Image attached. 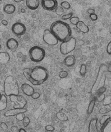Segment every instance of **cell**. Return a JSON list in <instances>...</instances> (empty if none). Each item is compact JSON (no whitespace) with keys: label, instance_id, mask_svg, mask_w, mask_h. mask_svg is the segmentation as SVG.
Masks as SVG:
<instances>
[{"label":"cell","instance_id":"obj_1","mask_svg":"<svg viewBox=\"0 0 111 132\" xmlns=\"http://www.w3.org/2000/svg\"><path fill=\"white\" fill-rule=\"evenodd\" d=\"M23 74L29 82L34 85H40L48 79V70L42 66H35L32 68H24Z\"/></svg>","mask_w":111,"mask_h":132},{"label":"cell","instance_id":"obj_2","mask_svg":"<svg viewBox=\"0 0 111 132\" xmlns=\"http://www.w3.org/2000/svg\"><path fill=\"white\" fill-rule=\"evenodd\" d=\"M50 30L59 41L64 42L71 38L72 30L69 25L62 21H57L52 23Z\"/></svg>","mask_w":111,"mask_h":132},{"label":"cell","instance_id":"obj_3","mask_svg":"<svg viewBox=\"0 0 111 132\" xmlns=\"http://www.w3.org/2000/svg\"><path fill=\"white\" fill-rule=\"evenodd\" d=\"M4 92L7 97L12 95H18L19 86L17 80L13 76H8L5 79L3 84Z\"/></svg>","mask_w":111,"mask_h":132},{"label":"cell","instance_id":"obj_4","mask_svg":"<svg viewBox=\"0 0 111 132\" xmlns=\"http://www.w3.org/2000/svg\"><path fill=\"white\" fill-rule=\"evenodd\" d=\"M45 56L46 52L44 50L38 46L32 47L29 51V57L34 62L38 63L41 62L44 59Z\"/></svg>","mask_w":111,"mask_h":132},{"label":"cell","instance_id":"obj_5","mask_svg":"<svg viewBox=\"0 0 111 132\" xmlns=\"http://www.w3.org/2000/svg\"><path fill=\"white\" fill-rule=\"evenodd\" d=\"M77 42L75 39L71 37L68 40L62 42L60 45V51L63 55H66L72 52L76 47Z\"/></svg>","mask_w":111,"mask_h":132},{"label":"cell","instance_id":"obj_6","mask_svg":"<svg viewBox=\"0 0 111 132\" xmlns=\"http://www.w3.org/2000/svg\"><path fill=\"white\" fill-rule=\"evenodd\" d=\"M107 71H108V67L105 64H103L100 66L97 76V78H96V80L94 83L92 88L91 89L92 95H94V94L97 93L99 85L103 79L104 75L106 74V72Z\"/></svg>","mask_w":111,"mask_h":132},{"label":"cell","instance_id":"obj_7","mask_svg":"<svg viewBox=\"0 0 111 132\" xmlns=\"http://www.w3.org/2000/svg\"><path fill=\"white\" fill-rule=\"evenodd\" d=\"M9 99L14 103V108H24L27 104V100L22 95H12Z\"/></svg>","mask_w":111,"mask_h":132},{"label":"cell","instance_id":"obj_8","mask_svg":"<svg viewBox=\"0 0 111 132\" xmlns=\"http://www.w3.org/2000/svg\"><path fill=\"white\" fill-rule=\"evenodd\" d=\"M42 38L45 43L50 46H55L58 44L59 40L49 29H45L43 33Z\"/></svg>","mask_w":111,"mask_h":132},{"label":"cell","instance_id":"obj_9","mask_svg":"<svg viewBox=\"0 0 111 132\" xmlns=\"http://www.w3.org/2000/svg\"><path fill=\"white\" fill-rule=\"evenodd\" d=\"M12 31L17 36H21L26 32V27L21 22H16L12 26Z\"/></svg>","mask_w":111,"mask_h":132},{"label":"cell","instance_id":"obj_10","mask_svg":"<svg viewBox=\"0 0 111 132\" xmlns=\"http://www.w3.org/2000/svg\"><path fill=\"white\" fill-rule=\"evenodd\" d=\"M42 7L49 11H52L55 10L58 7V1L56 0H42Z\"/></svg>","mask_w":111,"mask_h":132},{"label":"cell","instance_id":"obj_11","mask_svg":"<svg viewBox=\"0 0 111 132\" xmlns=\"http://www.w3.org/2000/svg\"><path fill=\"white\" fill-rule=\"evenodd\" d=\"M27 111V109L26 108H13L7 110L4 114V116L9 117V116H16L19 114L25 113Z\"/></svg>","mask_w":111,"mask_h":132},{"label":"cell","instance_id":"obj_12","mask_svg":"<svg viewBox=\"0 0 111 132\" xmlns=\"http://www.w3.org/2000/svg\"><path fill=\"white\" fill-rule=\"evenodd\" d=\"M21 89L23 93L27 96H31L35 93L34 89L31 85L27 83H23L21 86Z\"/></svg>","mask_w":111,"mask_h":132},{"label":"cell","instance_id":"obj_13","mask_svg":"<svg viewBox=\"0 0 111 132\" xmlns=\"http://www.w3.org/2000/svg\"><path fill=\"white\" fill-rule=\"evenodd\" d=\"M18 42L16 39L14 38H11L7 40L6 43V46L7 48L12 52L16 51L18 47Z\"/></svg>","mask_w":111,"mask_h":132},{"label":"cell","instance_id":"obj_14","mask_svg":"<svg viewBox=\"0 0 111 132\" xmlns=\"http://www.w3.org/2000/svg\"><path fill=\"white\" fill-rule=\"evenodd\" d=\"M40 1L39 0H27L26 6L31 10H35L38 8L40 6Z\"/></svg>","mask_w":111,"mask_h":132},{"label":"cell","instance_id":"obj_15","mask_svg":"<svg viewBox=\"0 0 111 132\" xmlns=\"http://www.w3.org/2000/svg\"><path fill=\"white\" fill-rule=\"evenodd\" d=\"M98 119L94 118L90 121L88 125V132H98Z\"/></svg>","mask_w":111,"mask_h":132},{"label":"cell","instance_id":"obj_16","mask_svg":"<svg viewBox=\"0 0 111 132\" xmlns=\"http://www.w3.org/2000/svg\"><path fill=\"white\" fill-rule=\"evenodd\" d=\"M76 62V59L73 55H69L65 58L64 60V64L67 67H72L75 65Z\"/></svg>","mask_w":111,"mask_h":132},{"label":"cell","instance_id":"obj_17","mask_svg":"<svg viewBox=\"0 0 111 132\" xmlns=\"http://www.w3.org/2000/svg\"><path fill=\"white\" fill-rule=\"evenodd\" d=\"M77 29H78L80 31L84 34L88 33L89 32V27L87 26L83 21H80L79 23L76 26Z\"/></svg>","mask_w":111,"mask_h":132},{"label":"cell","instance_id":"obj_18","mask_svg":"<svg viewBox=\"0 0 111 132\" xmlns=\"http://www.w3.org/2000/svg\"><path fill=\"white\" fill-rule=\"evenodd\" d=\"M10 60L9 54L6 52L0 53V63L3 65L7 64Z\"/></svg>","mask_w":111,"mask_h":132},{"label":"cell","instance_id":"obj_19","mask_svg":"<svg viewBox=\"0 0 111 132\" xmlns=\"http://www.w3.org/2000/svg\"><path fill=\"white\" fill-rule=\"evenodd\" d=\"M7 96L5 94H2L0 100V110L3 111L6 109L8 105Z\"/></svg>","mask_w":111,"mask_h":132},{"label":"cell","instance_id":"obj_20","mask_svg":"<svg viewBox=\"0 0 111 132\" xmlns=\"http://www.w3.org/2000/svg\"><path fill=\"white\" fill-rule=\"evenodd\" d=\"M3 10L5 13L7 14H12L15 12L16 7L13 4H7L4 6Z\"/></svg>","mask_w":111,"mask_h":132},{"label":"cell","instance_id":"obj_21","mask_svg":"<svg viewBox=\"0 0 111 132\" xmlns=\"http://www.w3.org/2000/svg\"><path fill=\"white\" fill-rule=\"evenodd\" d=\"M96 101H97V99H96V97H94L90 102V103H89V104L88 105V106L87 111V114L90 115V114H91L93 113L94 108V106H95Z\"/></svg>","mask_w":111,"mask_h":132},{"label":"cell","instance_id":"obj_22","mask_svg":"<svg viewBox=\"0 0 111 132\" xmlns=\"http://www.w3.org/2000/svg\"><path fill=\"white\" fill-rule=\"evenodd\" d=\"M56 116L59 121L62 122H66L68 120V117L67 116V115L62 112L57 113L56 114Z\"/></svg>","mask_w":111,"mask_h":132},{"label":"cell","instance_id":"obj_23","mask_svg":"<svg viewBox=\"0 0 111 132\" xmlns=\"http://www.w3.org/2000/svg\"><path fill=\"white\" fill-rule=\"evenodd\" d=\"M111 111V107L109 105H105L104 106L99 110V113L101 114H106L108 113Z\"/></svg>","mask_w":111,"mask_h":132},{"label":"cell","instance_id":"obj_24","mask_svg":"<svg viewBox=\"0 0 111 132\" xmlns=\"http://www.w3.org/2000/svg\"><path fill=\"white\" fill-rule=\"evenodd\" d=\"M110 119V116L109 115H104L100 120V124L101 125H105Z\"/></svg>","mask_w":111,"mask_h":132},{"label":"cell","instance_id":"obj_25","mask_svg":"<svg viewBox=\"0 0 111 132\" xmlns=\"http://www.w3.org/2000/svg\"><path fill=\"white\" fill-rule=\"evenodd\" d=\"M80 74L81 76H85L86 73L87 72V66L85 64H82L81 65L80 69Z\"/></svg>","mask_w":111,"mask_h":132},{"label":"cell","instance_id":"obj_26","mask_svg":"<svg viewBox=\"0 0 111 132\" xmlns=\"http://www.w3.org/2000/svg\"><path fill=\"white\" fill-rule=\"evenodd\" d=\"M55 13L57 14V15H58V16H63V14L64 13V9L61 7V6L60 7H58L55 10Z\"/></svg>","mask_w":111,"mask_h":132},{"label":"cell","instance_id":"obj_27","mask_svg":"<svg viewBox=\"0 0 111 132\" xmlns=\"http://www.w3.org/2000/svg\"><path fill=\"white\" fill-rule=\"evenodd\" d=\"M103 104L104 106L109 105L111 104V95L105 97V100L103 102Z\"/></svg>","mask_w":111,"mask_h":132},{"label":"cell","instance_id":"obj_28","mask_svg":"<svg viewBox=\"0 0 111 132\" xmlns=\"http://www.w3.org/2000/svg\"><path fill=\"white\" fill-rule=\"evenodd\" d=\"M70 22L72 24L75 25V26H77V24L80 21L79 18L77 16H73L71 19L69 20Z\"/></svg>","mask_w":111,"mask_h":132},{"label":"cell","instance_id":"obj_29","mask_svg":"<svg viewBox=\"0 0 111 132\" xmlns=\"http://www.w3.org/2000/svg\"><path fill=\"white\" fill-rule=\"evenodd\" d=\"M61 7L64 9H69L70 8V4L67 1H63L61 3Z\"/></svg>","mask_w":111,"mask_h":132},{"label":"cell","instance_id":"obj_30","mask_svg":"<svg viewBox=\"0 0 111 132\" xmlns=\"http://www.w3.org/2000/svg\"><path fill=\"white\" fill-rule=\"evenodd\" d=\"M68 75V72L66 71H64V70H62L59 73V76L60 78L63 79V78H66Z\"/></svg>","mask_w":111,"mask_h":132},{"label":"cell","instance_id":"obj_31","mask_svg":"<svg viewBox=\"0 0 111 132\" xmlns=\"http://www.w3.org/2000/svg\"><path fill=\"white\" fill-rule=\"evenodd\" d=\"M105 97H106V96L104 94H98V95H97V97H96V99H97V101H98V102H103Z\"/></svg>","mask_w":111,"mask_h":132},{"label":"cell","instance_id":"obj_32","mask_svg":"<svg viewBox=\"0 0 111 132\" xmlns=\"http://www.w3.org/2000/svg\"><path fill=\"white\" fill-rule=\"evenodd\" d=\"M0 127H1V128L3 130L4 132H8L9 130L8 126L5 123V122H1L0 124Z\"/></svg>","mask_w":111,"mask_h":132},{"label":"cell","instance_id":"obj_33","mask_svg":"<svg viewBox=\"0 0 111 132\" xmlns=\"http://www.w3.org/2000/svg\"><path fill=\"white\" fill-rule=\"evenodd\" d=\"M73 14L72 13H70L67 14L63 15V16L61 17V19L63 20H70L73 17Z\"/></svg>","mask_w":111,"mask_h":132},{"label":"cell","instance_id":"obj_34","mask_svg":"<svg viewBox=\"0 0 111 132\" xmlns=\"http://www.w3.org/2000/svg\"><path fill=\"white\" fill-rule=\"evenodd\" d=\"M29 123H30V119L28 116H26L25 118L23 119V120L22 121V124L24 126V127H27V126H28Z\"/></svg>","mask_w":111,"mask_h":132},{"label":"cell","instance_id":"obj_35","mask_svg":"<svg viewBox=\"0 0 111 132\" xmlns=\"http://www.w3.org/2000/svg\"><path fill=\"white\" fill-rule=\"evenodd\" d=\"M26 116L24 114V113H21L16 116V119L19 121H22Z\"/></svg>","mask_w":111,"mask_h":132},{"label":"cell","instance_id":"obj_36","mask_svg":"<svg viewBox=\"0 0 111 132\" xmlns=\"http://www.w3.org/2000/svg\"><path fill=\"white\" fill-rule=\"evenodd\" d=\"M45 129L48 131L51 132V131H54L55 130V128L52 125H48L45 126Z\"/></svg>","mask_w":111,"mask_h":132},{"label":"cell","instance_id":"obj_37","mask_svg":"<svg viewBox=\"0 0 111 132\" xmlns=\"http://www.w3.org/2000/svg\"><path fill=\"white\" fill-rule=\"evenodd\" d=\"M89 18H90V19H91L92 21H97V20H98V18L97 15L95 14L89 15Z\"/></svg>","mask_w":111,"mask_h":132},{"label":"cell","instance_id":"obj_38","mask_svg":"<svg viewBox=\"0 0 111 132\" xmlns=\"http://www.w3.org/2000/svg\"><path fill=\"white\" fill-rule=\"evenodd\" d=\"M106 51L108 54L111 55V40L109 42L107 46Z\"/></svg>","mask_w":111,"mask_h":132},{"label":"cell","instance_id":"obj_39","mask_svg":"<svg viewBox=\"0 0 111 132\" xmlns=\"http://www.w3.org/2000/svg\"><path fill=\"white\" fill-rule=\"evenodd\" d=\"M11 130L12 132H19L20 129H18V127L16 126H12Z\"/></svg>","mask_w":111,"mask_h":132},{"label":"cell","instance_id":"obj_40","mask_svg":"<svg viewBox=\"0 0 111 132\" xmlns=\"http://www.w3.org/2000/svg\"><path fill=\"white\" fill-rule=\"evenodd\" d=\"M40 94H39V93L38 92H35L33 95L32 96V98L34 99V100H36V99H38L40 97Z\"/></svg>","mask_w":111,"mask_h":132},{"label":"cell","instance_id":"obj_41","mask_svg":"<svg viewBox=\"0 0 111 132\" xmlns=\"http://www.w3.org/2000/svg\"><path fill=\"white\" fill-rule=\"evenodd\" d=\"M106 88H105V87H103L102 88H101L100 90H99L98 91H97V94H104V93L106 91Z\"/></svg>","mask_w":111,"mask_h":132},{"label":"cell","instance_id":"obj_42","mask_svg":"<svg viewBox=\"0 0 111 132\" xmlns=\"http://www.w3.org/2000/svg\"><path fill=\"white\" fill-rule=\"evenodd\" d=\"M95 9H93V8H88V9H87V13H88L89 15L95 14Z\"/></svg>","mask_w":111,"mask_h":132},{"label":"cell","instance_id":"obj_43","mask_svg":"<svg viewBox=\"0 0 111 132\" xmlns=\"http://www.w3.org/2000/svg\"><path fill=\"white\" fill-rule=\"evenodd\" d=\"M1 23L3 25V26H7V25L8 24V22L6 20H2L1 21Z\"/></svg>","mask_w":111,"mask_h":132},{"label":"cell","instance_id":"obj_44","mask_svg":"<svg viewBox=\"0 0 111 132\" xmlns=\"http://www.w3.org/2000/svg\"><path fill=\"white\" fill-rule=\"evenodd\" d=\"M108 71L111 73V63H110L109 65L108 66Z\"/></svg>","mask_w":111,"mask_h":132},{"label":"cell","instance_id":"obj_45","mask_svg":"<svg viewBox=\"0 0 111 132\" xmlns=\"http://www.w3.org/2000/svg\"><path fill=\"white\" fill-rule=\"evenodd\" d=\"M19 132H27L26 130L23 128H20L19 130Z\"/></svg>","mask_w":111,"mask_h":132},{"label":"cell","instance_id":"obj_46","mask_svg":"<svg viewBox=\"0 0 111 132\" xmlns=\"http://www.w3.org/2000/svg\"><path fill=\"white\" fill-rule=\"evenodd\" d=\"M21 12L22 13H24L25 12H26V10H25L24 8H22V9H21Z\"/></svg>","mask_w":111,"mask_h":132},{"label":"cell","instance_id":"obj_47","mask_svg":"<svg viewBox=\"0 0 111 132\" xmlns=\"http://www.w3.org/2000/svg\"><path fill=\"white\" fill-rule=\"evenodd\" d=\"M14 1L16 3H20V2H22V0H15Z\"/></svg>","mask_w":111,"mask_h":132},{"label":"cell","instance_id":"obj_48","mask_svg":"<svg viewBox=\"0 0 111 132\" xmlns=\"http://www.w3.org/2000/svg\"><path fill=\"white\" fill-rule=\"evenodd\" d=\"M51 132H55V131H51Z\"/></svg>","mask_w":111,"mask_h":132}]
</instances>
